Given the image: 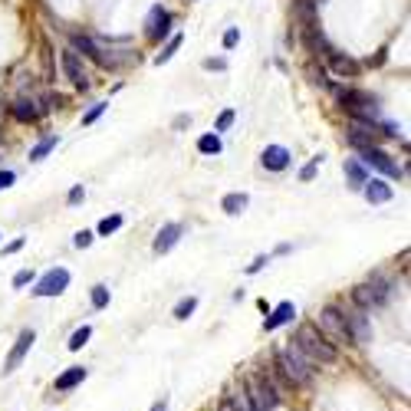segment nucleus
Wrapping results in <instances>:
<instances>
[{
	"mask_svg": "<svg viewBox=\"0 0 411 411\" xmlns=\"http://www.w3.org/2000/svg\"><path fill=\"white\" fill-rule=\"evenodd\" d=\"M293 346L306 355L313 366H316V362H319V366H329V362H336V355H339L336 346L329 342V336H323L316 326H309V323H303L299 329H296Z\"/></svg>",
	"mask_w": 411,
	"mask_h": 411,
	"instance_id": "nucleus-1",
	"label": "nucleus"
},
{
	"mask_svg": "<svg viewBox=\"0 0 411 411\" xmlns=\"http://www.w3.org/2000/svg\"><path fill=\"white\" fill-rule=\"evenodd\" d=\"M277 368H280V375H283V382L293 385V388H303V385L313 382V362L296 349L293 342L277 352Z\"/></svg>",
	"mask_w": 411,
	"mask_h": 411,
	"instance_id": "nucleus-2",
	"label": "nucleus"
},
{
	"mask_svg": "<svg viewBox=\"0 0 411 411\" xmlns=\"http://www.w3.org/2000/svg\"><path fill=\"white\" fill-rule=\"evenodd\" d=\"M244 388H247V398H250V405H253V411H273L280 405V392L266 372H253Z\"/></svg>",
	"mask_w": 411,
	"mask_h": 411,
	"instance_id": "nucleus-3",
	"label": "nucleus"
},
{
	"mask_svg": "<svg viewBox=\"0 0 411 411\" xmlns=\"http://www.w3.org/2000/svg\"><path fill=\"white\" fill-rule=\"evenodd\" d=\"M339 99H342V105H346V109H349L355 118H375V116H379V103H375V99H372L368 92H359V89H346V92H342Z\"/></svg>",
	"mask_w": 411,
	"mask_h": 411,
	"instance_id": "nucleus-4",
	"label": "nucleus"
},
{
	"mask_svg": "<svg viewBox=\"0 0 411 411\" xmlns=\"http://www.w3.org/2000/svg\"><path fill=\"white\" fill-rule=\"evenodd\" d=\"M352 299L359 303V309L382 306L385 299H388V283L375 277L372 283H362V286H355V290H352Z\"/></svg>",
	"mask_w": 411,
	"mask_h": 411,
	"instance_id": "nucleus-5",
	"label": "nucleus"
},
{
	"mask_svg": "<svg viewBox=\"0 0 411 411\" xmlns=\"http://www.w3.org/2000/svg\"><path fill=\"white\" fill-rule=\"evenodd\" d=\"M342 323H346L349 342H355V346H366L368 339H372V323H368L366 309H349V313H342Z\"/></svg>",
	"mask_w": 411,
	"mask_h": 411,
	"instance_id": "nucleus-6",
	"label": "nucleus"
},
{
	"mask_svg": "<svg viewBox=\"0 0 411 411\" xmlns=\"http://www.w3.org/2000/svg\"><path fill=\"white\" fill-rule=\"evenodd\" d=\"M66 286H70V270L53 266V270H46L43 277H40V283H36L33 296H59Z\"/></svg>",
	"mask_w": 411,
	"mask_h": 411,
	"instance_id": "nucleus-7",
	"label": "nucleus"
},
{
	"mask_svg": "<svg viewBox=\"0 0 411 411\" xmlns=\"http://www.w3.org/2000/svg\"><path fill=\"white\" fill-rule=\"evenodd\" d=\"M323 336H333L336 342H349V333H346V323H342V309L326 306L319 313V326H316Z\"/></svg>",
	"mask_w": 411,
	"mask_h": 411,
	"instance_id": "nucleus-8",
	"label": "nucleus"
},
{
	"mask_svg": "<svg viewBox=\"0 0 411 411\" xmlns=\"http://www.w3.org/2000/svg\"><path fill=\"white\" fill-rule=\"evenodd\" d=\"M379 125H372V118H352V125H349V145L355 148H368V145H375L379 142Z\"/></svg>",
	"mask_w": 411,
	"mask_h": 411,
	"instance_id": "nucleus-9",
	"label": "nucleus"
},
{
	"mask_svg": "<svg viewBox=\"0 0 411 411\" xmlns=\"http://www.w3.org/2000/svg\"><path fill=\"white\" fill-rule=\"evenodd\" d=\"M362 162L368 165V168H379L382 175H392V178H398L401 171H398V165L392 162V155H385L379 145H368V148H362Z\"/></svg>",
	"mask_w": 411,
	"mask_h": 411,
	"instance_id": "nucleus-10",
	"label": "nucleus"
},
{
	"mask_svg": "<svg viewBox=\"0 0 411 411\" xmlns=\"http://www.w3.org/2000/svg\"><path fill=\"white\" fill-rule=\"evenodd\" d=\"M30 349H33V329H23V333L17 336L14 349H10V355H7V362H3V372H14V368H20V362L27 359Z\"/></svg>",
	"mask_w": 411,
	"mask_h": 411,
	"instance_id": "nucleus-11",
	"label": "nucleus"
},
{
	"mask_svg": "<svg viewBox=\"0 0 411 411\" xmlns=\"http://www.w3.org/2000/svg\"><path fill=\"white\" fill-rule=\"evenodd\" d=\"M168 23H171V14L165 7H151V14L145 20V33L151 40H162L165 33H168Z\"/></svg>",
	"mask_w": 411,
	"mask_h": 411,
	"instance_id": "nucleus-12",
	"label": "nucleus"
},
{
	"mask_svg": "<svg viewBox=\"0 0 411 411\" xmlns=\"http://www.w3.org/2000/svg\"><path fill=\"white\" fill-rule=\"evenodd\" d=\"M362 194H366L368 204H385V201H392V188L385 185L382 178H368L366 185H362Z\"/></svg>",
	"mask_w": 411,
	"mask_h": 411,
	"instance_id": "nucleus-13",
	"label": "nucleus"
},
{
	"mask_svg": "<svg viewBox=\"0 0 411 411\" xmlns=\"http://www.w3.org/2000/svg\"><path fill=\"white\" fill-rule=\"evenodd\" d=\"M181 234H185L181 224H165L162 231H158V237H155V253H168L181 240Z\"/></svg>",
	"mask_w": 411,
	"mask_h": 411,
	"instance_id": "nucleus-14",
	"label": "nucleus"
},
{
	"mask_svg": "<svg viewBox=\"0 0 411 411\" xmlns=\"http://www.w3.org/2000/svg\"><path fill=\"white\" fill-rule=\"evenodd\" d=\"M260 162H264V168H270V171H283V168L290 165V151L283 145H266L264 155H260Z\"/></svg>",
	"mask_w": 411,
	"mask_h": 411,
	"instance_id": "nucleus-15",
	"label": "nucleus"
},
{
	"mask_svg": "<svg viewBox=\"0 0 411 411\" xmlns=\"http://www.w3.org/2000/svg\"><path fill=\"white\" fill-rule=\"evenodd\" d=\"M86 375H89V372H86L83 366H70V368H66V372H63V375L56 379V385H53V388H56V392H73L76 385L86 382Z\"/></svg>",
	"mask_w": 411,
	"mask_h": 411,
	"instance_id": "nucleus-16",
	"label": "nucleus"
},
{
	"mask_svg": "<svg viewBox=\"0 0 411 411\" xmlns=\"http://www.w3.org/2000/svg\"><path fill=\"white\" fill-rule=\"evenodd\" d=\"M293 316H296V306H293V303H280V306L264 319V329H266V333H273V329H280V326L290 323Z\"/></svg>",
	"mask_w": 411,
	"mask_h": 411,
	"instance_id": "nucleus-17",
	"label": "nucleus"
},
{
	"mask_svg": "<svg viewBox=\"0 0 411 411\" xmlns=\"http://www.w3.org/2000/svg\"><path fill=\"white\" fill-rule=\"evenodd\" d=\"M63 70H66V76L73 79L76 86H86V70H83V63L76 56V50H63Z\"/></svg>",
	"mask_w": 411,
	"mask_h": 411,
	"instance_id": "nucleus-18",
	"label": "nucleus"
},
{
	"mask_svg": "<svg viewBox=\"0 0 411 411\" xmlns=\"http://www.w3.org/2000/svg\"><path fill=\"white\" fill-rule=\"evenodd\" d=\"M293 14H296V20L303 23V30L316 27V0H296Z\"/></svg>",
	"mask_w": 411,
	"mask_h": 411,
	"instance_id": "nucleus-19",
	"label": "nucleus"
},
{
	"mask_svg": "<svg viewBox=\"0 0 411 411\" xmlns=\"http://www.w3.org/2000/svg\"><path fill=\"white\" fill-rule=\"evenodd\" d=\"M329 66L339 76H359V63L352 56H342V53H329Z\"/></svg>",
	"mask_w": 411,
	"mask_h": 411,
	"instance_id": "nucleus-20",
	"label": "nucleus"
},
{
	"mask_svg": "<svg viewBox=\"0 0 411 411\" xmlns=\"http://www.w3.org/2000/svg\"><path fill=\"white\" fill-rule=\"evenodd\" d=\"M10 112H14V118H20V122H33V118L40 116V109H36V103H27V99H17Z\"/></svg>",
	"mask_w": 411,
	"mask_h": 411,
	"instance_id": "nucleus-21",
	"label": "nucleus"
},
{
	"mask_svg": "<svg viewBox=\"0 0 411 411\" xmlns=\"http://www.w3.org/2000/svg\"><path fill=\"white\" fill-rule=\"evenodd\" d=\"M247 204H250L247 194H227V198L220 201V207H224L227 214H244V211H247Z\"/></svg>",
	"mask_w": 411,
	"mask_h": 411,
	"instance_id": "nucleus-22",
	"label": "nucleus"
},
{
	"mask_svg": "<svg viewBox=\"0 0 411 411\" xmlns=\"http://www.w3.org/2000/svg\"><path fill=\"white\" fill-rule=\"evenodd\" d=\"M76 46H79V50H83V53H86V56H92V59H96V63H99V66H109V59L103 56V50H99V46L92 43V40H89V36H76Z\"/></svg>",
	"mask_w": 411,
	"mask_h": 411,
	"instance_id": "nucleus-23",
	"label": "nucleus"
},
{
	"mask_svg": "<svg viewBox=\"0 0 411 411\" xmlns=\"http://www.w3.org/2000/svg\"><path fill=\"white\" fill-rule=\"evenodd\" d=\"M346 175H349V181H352V188H362V185L368 181V178H366V168L355 162V158H349V162H346Z\"/></svg>",
	"mask_w": 411,
	"mask_h": 411,
	"instance_id": "nucleus-24",
	"label": "nucleus"
},
{
	"mask_svg": "<svg viewBox=\"0 0 411 411\" xmlns=\"http://www.w3.org/2000/svg\"><path fill=\"white\" fill-rule=\"evenodd\" d=\"M56 135H50V138H43V142H40V145L33 148V151H30V162H43L46 155H50V151H53V148H56Z\"/></svg>",
	"mask_w": 411,
	"mask_h": 411,
	"instance_id": "nucleus-25",
	"label": "nucleus"
},
{
	"mask_svg": "<svg viewBox=\"0 0 411 411\" xmlns=\"http://www.w3.org/2000/svg\"><path fill=\"white\" fill-rule=\"evenodd\" d=\"M198 151H201V155H218L220 138L218 135H201V138H198Z\"/></svg>",
	"mask_w": 411,
	"mask_h": 411,
	"instance_id": "nucleus-26",
	"label": "nucleus"
},
{
	"mask_svg": "<svg viewBox=\"0 0 411 411\" xmlns=\"http://www.w3.org/2000/svg\"><path fill=\"white\" fill-rule=\"evenodd\" d=\"M194 309H198V296H185V299L175 306V319H188Z\"/></svg>",
	"mask_w": 411,
	"mask_h": 411,
	"instance_id": "nucleus-27",
	"label": "nucleus"
},
{
	"mask_svg": "<svg viewBox=\"0 0 411 411\" xmlns=\"http://www.w3.org/2000/svg\"><path fill=\"white\" fill-rule=\"evenodd\" d=\"M89 336H92V329H89V326H79L73 336H70V349H73V352H79V349L89 342Z\"/></svg>",
	"mask_w": 411,
	"mask_h": 411,
	"instance_id": "nucleus-28",
	"label": "nucleus"
},
{
	"mask_svg": "<svg viewBox=\"0 0 411 411\" xmlns=\"http://www.w3.org/2000/svg\"><path fill=\"white\" fill-rule=\"evenodd\" d=\"M92 306H96V309L109 306V286H103V283H99V286H92Z\"/></svg>",
	"mask_w": 411,
	"mask_h": 411,
	"instance_id": "nucleus-29",
	"label": "nucleus"
},
{
	"mask_svg": "<svg viewBox=\"0 0 411 411\" xmlns=\"http://www.w3.org/2000/svg\"><path fill=\"white\" fill-rule=\"evenodd\" d=\"M118 227H122V218H118V214H112V218H103V220H99V234H105V237L116 234Z\"/></svg>",
	"mask_w": 411,
	"mask_h": 411,
	"instance_id": "nucleus-30",
	"label": "nucleus"
},
{
	"mask_svg": "<svg viewBox=\"0 0 411 411\" xmlns=\"http://www.w3.org/2000/svg\"><path fill=\"white\" fill-rule=\"evenodd\" d=\"M178 46H181V36H171V40H168V46H165L162 53H158V59H155V63H158V66H162V63H168V59L175 56Z\"/></svg>",
	"mask_w": 411,
	"mask_h": 411,
	"instance_id": "nucleus-31",
	"label": "nucleus"
},
{
	"mask_svg": "<svg viewBox=\"0 0 411 411\" xmlns=\"http://www.w3.org/2000/svg\"><path fill=\"white\" fill-rule=\"evenodd\" d=\"M231 125H234V109H224L218 118V132H227Z\"/></svg>",
	"mask_w": 411,
	"mask_h": 411,
	"instance_id": "nucleus-32",
	"label": "nucleus"
},
{
	"mask_svg": "<svg viewBox=\"0 0 411 411\" xmlns=\"http://www.w3.org/2000/svg\"><path fill=\"white\" fill-rule=\"evenodd\" d=\"M103 112H105V103H96V105H92V109L86 112V116H83V125H92V122L103 116Z\"/></svg>",
	"mask_w": 411,
	"mask_h": 411,
	"instance_id": "nucleus-33",
	"label": "nucleus"
},
{
	"mask_svg": "<svg viewBox=\"0 0 411 411\" xmlns=\"http://www.w3.org/2000/svg\"><path fill=\"white\" fill-rule=\"evenodd\" d=\"M218 411H240V405H237L234 398H231V392H227V395L218 401Z\"/></svg>",
	"mask_w": 411,
	"mask_h": 411,
	"instance_id": "nucleus-34",
	"label": "nucleus"
},
{
	"mask_svg": "<svg viewBox=\"0 0 411 411\" xmlns=\"http://www.w3.org/2000/svg\"><path fill=\"white\" fill-rule=\"evenodd\" d=\"M73 244H76V247H79V250H83V247H89V244H92V231H79V234L73 237Z\"/></svg>",
	"mask_w": 411,
	"mask_h": 411,
	"instance_id": "nucleus-35",
	"label": "nucleus"
},
{
	"mask_svg": "<svg viewBox=\"0 0 411 411\" xmlns=\"http://www.w3.org/2000/svg\"><path fill=\"white\" fill-rule=\"evenodd\" d=\"M30 280H33V270H20V273H17V277H14V286H17V290H20V286H27Z\"/></svg>",
	"mask_w": 411,
	"mask_h": 411,
	"instance_id": "nucleus-36",
	"label": "nucleus"
},
{
	"mask_svg": "<svg viewBox=\"0 0 411 411\" xmlns=\"http://www.w3.org/2000/svg\"><path fill=\"white\" fill-rule=\"evenodd\" d=\"M266 264H270V257H257V260H253V264L247 266V273H260V270H264Z\"/></svg>",
	"mask_w": 411,
	"mask_h": 411,
	"instance_id": "nucleus-37",
	"label": "nucleus"
},
{
	"mask_svg": "<svg viewBox=\"0 0 411 411\" xmlns=\"http://www.w3.org/2000/svg\"><path fill=\"white\" fill-rule=\"evenodd\" d=\"M14 181H17L14 171H0V191H3V188H10Z\"/></svg>",
	"mask_w": 411,
	"mask_h": 411,
	"instance_id": "nucleus-38",
	"label": "nucleus"
},
{
	"mask_svg": "<svg viewBox=\"0 0 411 411\" xmlns=\"http://www.w3.org/2000/svg\"><path fill=\"white\" fill-rule=\"evenodd\" d=\"M316 165H319V158H316V162H309L306 168H303V171H299V178H303V181H309V178L316 175Z\"/></svg>",
	"mask_w": 411,
	"mask_h": 411,
	"instance_id": "nucleus-39",
	"label": "nucleus"
},
{
	"mask_svg": "<svg viewBox=\"0 0 411 411\" xmlns=\"http://www.w3.org/2000/svg\"><path fill=\"white\" fill-rule=\"evenodd\" d=\"M237 40H240V33H237V30H227V33H224V46H227V50H231Z\"/></svg>",
	"mask_w": 411,
	"mask_h": 411,
	"instance_id": "nucleus-40",
	"label": "nucleus"
},
{
	"mask_svg": "<svg viewBox=\"0 0 411 411\" xmlns=\"http://www.w3.org/2000/svg\"><path fill=\"white\" fill-rule=\"evenodd\" d=\"M66 201H70V204H79V201H83V185H76L73 191H70V198H66Z\"/></svg>",
	"mask_w": 411,
	"mask_h": 411,
	"instance_id": "nucleus-41",
	"label": "nucleus"
},
{
	"mask_svg": "<svg viewBox=\"0 0 411 411\" xmlns=\"http://www.w3.org/2000/svg\"><path fill=\"white\" fill-rule=\"evenodd\" d=\"M204 66H207V70H224V66H227V63H224V59H207Z\"/></svg>",
	"mask_w": 411,
	"mask_h": 411,
	"instance_id": "nucleus-42",
	"label": "nucleus"
},
{
	"mask_svg": "<svg viewBox=\"0 0 411 411\" xmlns=\"http://www.w3.org/2000/svg\"><path fill=\"white\" fill-rule=\"evenodd\" d=\"M151 411H168V401H165V398H162V401H155V405H151Z\"/></svg>",
	"mask_w": 411,
	"mask_h": 411,
	"instance_id": "nucleus-43",
	"label": "nucleus"
}]
</instances>
